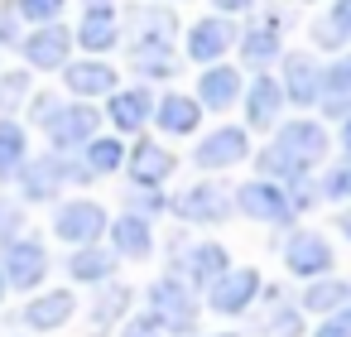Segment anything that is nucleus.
I'll return each mask as SVG.
<instances>
[{
    "label": "nucleus",
    "instance_id": "nucleus-1",
    "mask_svg": "<svg viewBox=\"0 0 351 337\" xmlns=\"http://www.w3.org/2000/svg\"><path fill=\"white\" fill-rule=\"evenodd\" d=\"M0 270H5V284H15V289L44 284V275H49V251H44V241H34V236H10V241H5V255H0Z\"/></svg>",
    "mask_w": 351,
    "mask_h": 337
},
{
    "label": "nucleus",
    "instance_id": "nucleus-2",
    "mask_svg": "<svg viewBox=\"0 0 351 337\" xmlns=\"http://www.w3.org/2000/svg\"><path fill=\"white\" fill-rule=\"evenodd\" d=\"M15 178H20V193H25L29 202H49L68 178H87V174H82V164H77V169L63 164V154H39V159H25V169H20Z\"/></svg>",
    "mask_w": 351,
    "mask_h": 337
},
{
    "label": "nucleus",
    "instance_id": "nucleus-3",
    "mask_svg": "<svg viewBox=\"0 0 351 337\" xmlns=\"http://www.w3.org/2000/svg\"><path fill=\"white\" fill-rule=\"evenodd\" d=\"M149 308H154V318H159L169 332H188V327L197 323V299L188 294L183 279H159V284L149 289Z\"/></svg>",
    "mask_w": 351,
    "mask_h": 337
},
{
    "label": "nucleus",
    "instance_id": "nucleus-4",
    "mask_svg": "<svg viewBox=\"0 0 351 337\" xmlns=\"http://www.w3.org/2000/svg\"><path fill=\"white\" fill-rule=\"evenodd\" d=\"M44 130H49V145L53 150H82L97 135V111L92 106H58L44 121Z\"/></svg>",
    "mask_w": 351,
    "mask_h": 337
},
{
    "label": "nucleus",
    "instance_id": "nucleus-5",
    "mask_svg": "<svg viewBox=\"0 0 351 337\" xmlns=\"http://www.w3.org/2000/svg\"><path fill=\"white\" fill-rule=\"evenodd\" d=\"M101 231H106V212L97 202H63L53 217V236H63L73 246H92Z\"/></svg>",
    "mask_w": 351,
    "mask_h": 337
},
{
    "label": "nucleus",
    "instance_id": "nucleus-6",
    "mask_svg": "<svg viewBox=\"0 0 351 337\" xmlns=\"http://www.w3.org/2000/svg\"><path fill=\"white\" fill-rule=\"evenodd\" d=\"M68 54H73V34L53 20V25H39L29 39H25V58L34 63V68H44V73H53V68H63L68 63Z\"/></svg>",
    "mask_w": 351,
    "mask_h": 337
},
{
    "label": "nucleus",
    "instance_id": "nucleus-7",
    "mask_svg": "<svg viewBox=\"0 0 351 337\" xmlns=\"http://www.w3.org/2000/svg\"><path fill=\"white\" fill-rule=\"evenodd\" d=\"M226 212H231V202L217 183H193L173 198V217H183V222H221Z\"/></svg>",
    "mask_w": 351,
    "mask_h": 337
},
{
    "label": "nucleus",
    "instance_id": "nucleus-8",
    "mask_svg": "<svg viewBox=\"0 0 351 337\" xmlns=\"http://www.w3.org/2000/svg\"><path fill=\"white\" fill-rule=\"evenodd\" d=\"M260 294V275L245 265V270H226L217 284H212V308L217 313H245L250 299Z\"/></svg>",
    "mask_w": 351,
    "mask_h": 337
},
{
    "label": "nucleus",
    "instance_id": "nucleus-9",
    "mask_svg": "<svg viewBox=\"0 0 351 337\" xmlns=\"http://www.w3.org/2000/svg\"><path fill=\"white\" fill-rule=\"evenodd\" d=\"M274 145H279L284 154H293L298 164H317V159L327 154V130L313 126V121H289V126L279 130Z\"/></svg>",
    "mask_w": 351,
    "mask_h": 337
},
{
    "label": "nucleus",
    "instance_id": "nucleus-10",
    "mask_svg": "<svg viewBox=\"0 0 351 337\" xmlns=\"http://www.w3.org/2000/svg\"><path fill=\"white\" fill-rule=\"evenodd\" d=\"M241 212L245 217H260V222H289V212H293V202L284 198V188H274V183H245L241 188Z\"/></svg>",
    "mask_w": 351,
    "mask_h": 337
},
{
    "label": "nucleus",
    "instance_id": "nucleus-11",
    "mask_svg": "<svg viewBox=\"0 0 351 337\" xmlns=\"http://www.w3.org/2000/svg\"><path fill=\"white\" fill-rule=\"evenodd\" d=\"M284 265L293 275H322L332 265V246L317 236V231H298L289 246H284Z\"/></svg>",
    "mask_w": 351,
    "mask_h": 337
},
{
    "label": "nucleus",
    "instance_id": "nucleus-12",
    "mask_svg": "<svg viewBox=\"0 0 351 337\" xmlns=\"http://www.w3.org/2000/svg\"><path fill=\"white\" fill-rule=\"evenodd\" d=\"M116 39H121V30H116V10L106 5V0H92L87 15H82V30H77V44H82L87 54H106Z\"/></svg>",
    "mask_w": 351,
    "mask_h": 337
},
{
    "label": "nucleus",
    "instance_id": "nucleus-13",
    "mask_svg": "<svg viewBox=\"0 0 351 337\" xmlns=\"http://www.w3.org/2000/svg\"><path fill=\"white\" fill-rule=\"evenodd\" d=\"M250 154V140H245V130H236V126H226V130H217V135H207L202 145H197V164L202 169H226V164H236V159H245Z\"/></svg>",
    "mask_w": 351,
    "mask_h": 337
},
{
    "label": "nucleus",
    "instance_id": "nucleus-14",
    "mask_svg": "<svg viewBox=\"0 0 351 337\" xmlns=\"http://www.w3.org/2000/svg\"><path fill=\"white\" fill-rule=\"evenodd\" d=\"M73 308H77V299H73L68 289L39 294V299H29V308H25V327H34V332H53V327H63V323L73 318Z\"/></svg>",
    "mask_w": 351,
    "mask_h": 337
},
{
    "label": "nucleus",
    "instance_id": "nucleus-15",
    "mask_svg": "<svg viewBox=\"0 0 351 337\" xmlns=\"http://www.w3.org/2000/svg\"><path fill=\"white\" fill-rule=\"evenodd\" d=\"M63 82H68V92H77V97H106V92H116L111 63H97V58H87V63H63Z\"/></svg>",
    "mask_w": 351,
    "mask_h": 337
},
{
    "label": "nucleus",
    "instance_id": "nucleus-16",
    "mask_svg": "<svg viewBox=\"0 0 351 337\" xmlns=\"http://www.w3.org/2000/svg\"><path fill=\"white\" fill-rule=\"evenodd\" d=\"M169 174H173V154H169L164 145L140 140V145L130 150V178H135L140 188H154V183H164Z\"/></svg>",
    "mask_w": 351,
    "mask_h": 337
},
{
    "label": "nucleus",
    "instance_id": "nucleus-17",
    "mask_svg": "<svg viewBox=\"0 0 351 337\" xmlns=\"http://www.w3.org/2000/svg\"><path fill=\"white\" fill-rule=\"evenodd\" d=\"M317 78H322V73L313 68L308 54H289V58H284V87H279V92H284L289 102H298V106H313V102H317Z\"/></svg>",
    "mask_w": 351,
    "mask_h": 337
},
{
    "label": "nucleus",
    "instance_id": "nucleus-18",
    "mask_svg": "<svg viewBox=\"0 0 351 337\" xmlns=\"http://www.w3.org/2000/svg\"><path fill=\"white\" fill-rule=\"evenodd\" d=\"M231 25L226 20H202V25H193V34H188V54L197 58V63H217L226 49H231Z\"/></svg>",
    "mask_w": 351,
    "mask_h": 337
},
{
    "label": "nucleus",
    "instance_id": "nucleus-19",
    "mask_svg": "<svg viewBox=\"0 0 351 337\" xmlns=\"http://www.w3.org/2000/svg\"><path fill=\"white\" fill-rule=\"evenodd\" d=\"M25 159H29V135H25V126L10 121V116H0V183L15 178V174L25 169Z\"/></svg>",
    "mask_w": 351,
    "mask_h": 337
},
{
    "label": "nucleus",
    "instance_id": "nucleus-20",
    "mask_svg": "<svg viewBox=\"0 0 351 337\" xmlns=\"http://www.w3.org/2000/svg\"><path fill=\"white\" fill-rule=\"evenodd\" d=\"M111 241H116V255H130V260H145L149 255V222L145 217H135V212H125L121 222H111Z\"/></svg>",
    "mask_w": 351,
    "mask_h": 337
},
{
    "label": "nucleus",
    "instance_id": "nucleus-21",
    "mask_svg": "<svg viewBox=\"0 0 351 337\" xmlns=\"http://www.w3.org/2000/svg\"><path fill=\"white\" fill-rule=\"evenodd\" d=\"M279 102H284L279 82H274V78H255L250 92H245V121H250V126H269L274 111H279Z\"/></svg>",
    "mask_w": 351,
    "mask_h": 337
},
{
    "label": "nucleus",
    "instance_id": "nucleus-22",
    "mask_svg": "<svg viewBox=\"0 0 351 337\" xmlns=\"http://www.w3.org/2000/svg\"><path fill=\"white\" fill-rule=\"evenodd\" d=\"M197 116H202V106H197L193 97H164L159 111H154V121H159L169 135H193V130H197Z\"/></svg>",
    "mask_w": 351,
    "mask_h": 337
},
{
    "label": "nucleus",
    "instance_id": "nucleus-23",
    "mask_svg": "<svg viewBox=\"0 0 351 337\" xmlns=\"http://www.w3.org/2000/svg\"><path fill=\"white\" fill-rule=\"evenodd\" d=\"M111 270H116V255H111V251H101L97 241H92V246H77V255L68 260V275H73V279H82V284H101Z\"/></svg>",
    "mask_w": 351,
    "mask_h": 337
},
{
    "label": "nucleus",
    "instance_id": "nucleus-24",
    "mask_svg": "<svg viewBox=\"0 0 351 337\" xmlns=\"http://www.w3.org/2000/svg\"><path fill=\"white\" fill-rule=\"evenodd\" d=\"M125 164V150H121V140H101V135H92L87 145H82V174L92 178V174H116Z\"/></svg>",
    "mask_w": 351,
    "mask_h": 337
},
{
    "label": "nucleus",
    "instance_id": "nucleus-25",
    "mask_svg": "<svg viewBox=\"0 0 351 337\" xmlns=\"http://www.w3.org/2000/svg\"><path fill=\"white\" fill-rule=\"evenodd\" d=\"M197 92H202V102L207 106H231L236 102V92H241V78H236V68H207L202 73V82H197Z\"/></svg>",
    "mask_w": 351,
    "mask_h": 337
},
{
    "label": "nucleus",
    "instance_id": "nucleus-26",
    "mask_svg": "<svg viewBox=\"0 0 351 337\" xmlns=\"http://www.w3.org/2000/svg\"><path fill=\"white\" fill-rule=\"evenodd\" d=\"M130 25H135V49H145V44H169V39H173V15H169V10H135Z\"/></svg>",
    "mask_w": 351,
    "mask_h": 337
},
{
    "label": "nucleus",
    "instance_id": "nucleus-27",
    "mask_svg": "<svg viewBox=\"0 0 351 337\" xmlns=\"http://www.w3.org/2000/svg\"><path fill=\"white\" fill-rule=\"evenodd\" d=\"M111 121L121 126V130H140L145 121H149V92H116L111 97Z\"/></svg>",
    "mask_w": 351,
    "mask_h": 337
},
{
    "label": "nucleus",
    "instance_id": "nucleus-28",
    "mask_svg": "<svg viewBox=\"0 0 351 337\" xmlns=\"http://www.w3.org/2000/svg\"><path fill=\"white\" fill-rule=\"evenodd\" d=\"M188 275H193V284H217V279L226 275V251H221V246H193Z\"/></svg>",
    "mask_w": 351,
    "mask_h": 337
},
{
    "label": "nucleus",
    "instance_id": "nucleus-29",
    "mask_svg": "<svg viewBox=\"0 0 351 337\" xmlns=\"http://www.w3.org/2000/svg\"><path fill=\"white\" fill-rule=\"evenodd\" d=\"M346 284L341 279H317V284H308V294H303V308H313V313H332V308H341L346 303Z\"/></svg>",
    "mask_w": 351,
    "mask_h": 337
},
{
    "label": "nucleus",
    "instance_id": "nucleus-30",
    "mask_svg": "<svg viewBox=\"0 0 351 337\" xmlns=\"http://www.w3.org/2000/svg\"><path fill=\"white\" fill-rule=\"evenodd\" d=\"M130 58H135V68H140V73H149V78H169V73H173V49H169V44L130 49Z\"/></svg>",
    "mask_w": 351,
    "mask_h": 337
},
{
    "label": "nucleus",
    "instance_id": "nucleus-31",
    "mask_svg": "<svg viewBox=\"0 0 351 337\" xmlns=\"http://www.w3.org/2000/svg\"><path fill=\"white\" fill-rule=\"evenodd\" d=\"M260 169L269 174V178H284V183H298L303 174H308V164H298L293 154H284L279 145H269L265 154H260Z\"/></svg>",
    "mask_w": 351,
    "mask_h": 337
},
{
    "label": "nucleus",
    "instance_id": "nucleus-32",
    "mask_svg": "<svg viewBox=\"0 0 351 337\" xmlns=\"http://www.w3.org/2000/svg\"><path fill=\"white\" fill-rule=\"evenodd\" d=\"M241 54H245V63H269V58L279 54L274 30H269V25H265V30H250V34L241 39Z\"/></svg>",
    "mask_w": 351,
    "mask_h": 337
},
{
    "label": "nucleus",
    "instance_id": "nucleus-33",
    "mask_svg": "<svg viewBox=\"0 0 351 337\" xmlns=\"http://www.w3.org/2000/svg\"><path fill=\"white\" fill-rule=\"evenodd\" d=\"M25 97H29V78L25 73H0V116H10Z\"/></svg>",
    "mask_w": 351,
    "mask_h": 337
},
{
    "label": "nucleus",
    "instance_id": "nucleus-34",
    "mask_svg": "<svg viewBox=\"0 0 351 337\" xmlns=\"http://www.w3.org/2000/svg\"><path fill=\"white\" fill-rule=\"evenodd\" d=\"M15 15H25L34 25H53L63 15V0H15Z\"/></svg>",
    "mask_w": 351,
    "mask_h": 337
},
{
    "label": "nucleus",
    "instance_id": "nucleus-35",
    "mask_svg": "<svg viewBox=\"0 0 351 337\" xmlns=\"http://www.w3.org/2000/svg\"><path fill=\"white\" fill-rule=\"evenodd\" d=\"M125 303H130V289H121V284H111V289L101 294V303H97V313H92V318H97V327H106V323H116Z\"/></svg>",
    "mask_w": 351,
    "mask_h": 337
},
{
    "label": "nucleus",
    "instance_id": "nucleus-36",
    "mask_svg": "<svg viewBox=\"0 0 351 337\" xmlns=\"http://www.w3.org/2000/svg\"><path fill=\"white\" fill-rule=\"evenodd\" d=\"M303 332V318L293 313V308H279L269 323H265V337H298Z\"/></svg>",
    "mask_w": 351,
    "mask_h": 337
},
{
    "label": "nucleus",
    "instance_id": "nucleus-37",
    "mask_svg": "<svg viewBox=\"0 0 351 337\" xmlns=\"http://www.w3.org/2000/svg\"><path fill=\"white\" fill-rule=\"evenodd\" d=\"M20 226H25V212H20V202L0 193V241H10Z\"/></svg>",
    "mask_w": 351,
    "mask_h": 337
},
{
    "label": "nucleus",
    "instance_id": "nucleus-38",
    "mask_svg": "<svg viewBox=\"0 0 351 337\" xmlns=\"http://www.w3.org/2000/svg\"><path fill=\"white\" fill-rule=\"evenodd\" d=\"M322 198H351V159H346V164H337V169L327 174Z\"/></svg>",
    "mask_w": 351,
    "mask_h": 337
},
{
    "label": "nucleus",
    "instance_id": "nucleus-39",
    "mask_svg": "<svg viewBox=\"0 0 351 337\" xmlns=\"http://www.w3.org/2000/svg\"><path fill=\"white\" fill-rule=\"evenodd\" d=\"M121 337H169V327L154 318V313H140V318H130L125 323V332Z\"/></svg>",
    "mask_w": 351,
    "mask_h": 337
},
{
    "label": "nucleus",
    "instance_id": "nucleus-40",
    "mask_svg": "<svg viewBox=\"0 0 351 337\" xmlns=\"http://www.w3.org/2000/svg\"><path fill=\"white\" fill-rule=\"evenodd\" d=\"M327 30H332L337 39H351V0H337V5H332V20H327Z\"/></svg>",
    "mask_w": 351,
    "mask_h": 337
},
{
    "label": "nucleus",
    "instance_id": "nucleus-41",
    "mask_svg": "<svg viewBox=\"0 0 351 337\" xmlns=\"http://www.w3.org/2000/svg\"><path fill=\"white\" fill-rule=\"evenodd\" d=\"M313 337H351V313H332V318H322V327H317Z\"/></svg>",
    "mask_w": 351,
    "mask_h": 337
},
{
    "label": "nucleus",
    "instance_id": "nucleus-42",
    "mask_svg": "<svg viewBox=\"0 0 351 337\" xmlns=\"http://www.w3.org/2000/svg\"><path fill=\"white\" fill-rule=\"evenodd\" d=\"M53 111H58V102H53L49 92H44V97H34V121H39V126H44V121H49Z\"/></svg>",
    "mask_w": 351,
    "mask_h": 337
},
{
    "label": "nucleus",
    "instance_id": "nucleus-43",
    "mask_svg": "<svg viewBox=\"0 0 351 337\" xmlns=\"http://www.w3.org/2000/svg\"><path fill=\"white\" fill-rule=\"evenodd\" d=\"M217 5H221V10H245L250 0H217Z\"/></svg>",
    "mask_w": 351,
    "mask_h": 337
},
{
    "label": "nucleus",
    "instance_id": "nucleus-44",
    "mask_svg": "<svg viewBox=\"0 0 351 337\" xmlns=\"http://www.w3.org/2000/svg\"><path fill=\"white\" fill-rule=\"evenodd\" d=\"M341 231H346V236H351V207H346V212H341Z\"/></svg>",
    "mask_w": 351,
    "mask_h": 337
},
{
    "label": "nucleus",
    "instance_id": "nucleus-45",
    "mask_svg": "<svg viewBox=\"0 0 351 337\" xmlns=\"http://www.w3.org/2000/svg\"><path fill=\"white\" fill-rule=\"evenodd\" d=\"M341 140H346V150H351V116H346V130H341Z\"/></svg>",
    "mask_w": 351,
    "mask_h": 337
},
{
    "label": "nucleus",
    "instance_id": "nucleus-46",
    "mask_svg": "<svg viewBox=\"0 0 351 337\" xmlns=\"http://www.w3.org/2000/svg\"><path fill=\"white\" fill-rule=\"evenodd\" d=\"M5 289H10V284H5V270H0V299H5Z\"/></svg>",
    "mask_w": 351,
    "mask_h": 337
},
{
    "label": "nucleus",
    "instance_id": "nucleus-47",
    "mask_svg": "<svg viewBox=\"0 0 351 337\" xmlns=\"http://www.w3.org/2000/svg\"><path fill=\"white\" fill-rule=\"evenodd\" d=\"M217 337H231V332H217Z\"/></svg>",
    "mask_w": 351,
    "mask_h": 337
},
{
    "label": "nucleus",
    "instance_id": "nucleus-48",
    "mask_svg": "<svg viewBox=\"0 0 351 337\" xmlns=\"http://www.w3.org/2000/svg\"><path fill=\"white\" fill-rule=\"evenodd\" d=\"M346 68H351V63H346Z\"/></svg>",
    "mask_w": 351,
    "mask_h": 337
}]
</instances>
